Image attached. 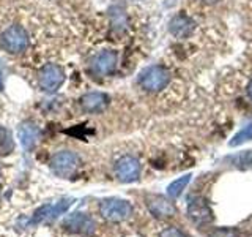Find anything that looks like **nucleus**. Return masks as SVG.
Listing matches in <instances>:
<instances>
[{
	"label": "nucleus",
	"instance_id": "obj_1",
	"mask_svg": "<svg viewBox=\"0 0 252 237\" xmlns=\"http://www.w3.org/2000/svg\"><path fill=\"white\" fill-rule=\"evenodd\" d=\"M99 212L102 218L112 223H120V221L128 220L132 215V205L126 199H118V198H109L102 199L99 204Z\"/></svg>",
	"mask_w": 252,
	"mask_h": 237
},
{
	"label": "nucleus",
	"instance_id": "obj_2",
	"mask_svg": "<svg viewBox=\"0 0 252 237\" xmlns=\"http://www.w3.org/2000/svg\"><path fill=\"white\" fill-rule=\"evenodd\" d=\"M74 199L71 198H65V199H60L59 202L55 204H44L41 207H38L33 215H32L29 225L33 226V225H39V223H49V221L57 220L60 215H63L71 205H73Z\"/></svg>",
	"mask_w": 252,
	"mask_h": 237
},
{
	"label": "nucleus",
	"instance_id": "obj_3",
	"mask_svg": "<svg viewBox=\"0 0 252 237\" xmlns=\"http://www.w3.org/2000/svg\"><path fill=\"white\" fill-rule=\"evenodd\" d=\"M139 82L148 92H159L169 85L170 75L167 70H164L159 65H152L145 68L139 76Z\"/></svg>",
	"mask_w": 252,
	"mask_h": 237
},
{
	"label": "nucleus",
	"instance_id": "obj_4",
	"mask_svg": "<svg viewBox=\"0 0 252 237\" xmlns=\"http://www.w3.org/2000/svg\"><path fill=\"white\" fill-rule=\"evenodd\" d=\"M79 166V157L71 150H60L51 160V169L57 177L68 179L76 172Z\"/></svg>",
	"mask_w": 252,
	"mask_h": 237
},
{
	"label": "nucleus",
	"instance_id": "obj_5",
	"mask_svg": "<svg viewBox=\"0 0 252 237\" xmlns=\"http://www.w3.org/2000/svg\"><path fill=\"white\" fill-rule=\"evenodd\" d=\"M29 46V34L21 26H11L2 34V47L10 54L26 51Z\"/></svg>",
	"mask_w": 252,
	"mask_h": 237
},
{
	"label": "nucleus",
	"instance_id": "obj_6",
	"mask_svg": "<svg viewBox=\"0 0 252 237\" xmlns=\"http://www.w3.org/2000/svg\"><path fill=\"white\" fill-rule=\"evenodd\" d=\"M63 228L73 234L90 237L94 234V231H96V221L87 215V213L74 212L63 220Z\"/></svg>",
	"mask_w": 252,
	"mask_h": 237
},
{
	"label": "nucleus",
	"instance_id": "obj_7",
	"mask_svg": "<svg viewBox=\"0 0 252 237\" xmlns=\"http://www.w3.org/2000/svg\"><path fill=\"white\" fill-rule=\"evenodd\" d=\"M65 82V71L55 63H47L39 71V85L47 93H54Z\"/></svg>",
	"mask_w": 252,
	"mask_h": 237
},
{
	"label": "nucleus",
	"instance_id": "obj_8",
	"mask_svg": "<svg viewBox=\"0 0 252 237\" xmlns=\"http://www.w3.org/2000/svg\"><path fill=\"white\" fill-rule=\"evenodd\" d=\"M115 174L123 184H131L136 182L140 176V163L136 157L123 155L120 160L115 163Z\"/></svg>",
	"mask_w": 252,
	"mask_h": 237
},
{
	"label": "nucleus",
	"instance_id": "obj_9",
	"mask_svg": "<svg viewBox=\"0 0 252 237\" xmlns=\"http://www.w3.org/2000/svg\"><path fill=\"white\" fill-rule=\"evenodd\" d=\"M188 215L195 225H207L213 220V210L207 201L199 196H194L188 202Z\"/></svg>",
	"mask_w": 252,
	"mask_h": 237
},
{
	"label": "nucleus",
	"instance_id": "obj_10",
	"mask_svg": "<svg viewBox=\"0 0 252 237\" xmlns=\"http://www.w3.org/2000/svg\"><path fill=\"white\" fill-rule=\"evenodd\" d=\"M118 55L115 51H101L96 57L92 60V70L99 76H107L110 73H114L117 68Z\"/></svg>",
	"mask_w": 252,
	"mask_h": 237
},
{
	"label": "nucleus",
	"instance_id": "obj_11",
	"mask_svg": "<svg viewBox=\"0 0 252 237\" xmlns=\"http://www.w3.org/2000/svg\"><path fill=\"white\" fill-rule=\"evenodd\" d=\"M147 207L153 217L156 218H169L175 215V205L169 199H165L164 196L150 195L147 196Z\"/></svg>",
	"mask_w": 252,
	"mask_h": 237
},
{
	"label": "nucleus",
	"instance_id": "obj_12",
	"mask_svg": "<svg viewBox=\"0 0 252 237\" xmlns=\"http://www.w3.org/2000/svg\"><path fill=\"white\" fill-rule=\"evenodd\" d=\"M18 138L26 152L33 150L39 141V128L33 122H24L18 128Z\"/></svg>",
	"mask_w": 252,
	"mask_h": 237
},
{
	"label": "nucleus",
	"instance_id": "obj_13",
	"mask_svg": "<svg viewBox=\"0 0 252 237\" xmlns=\"http://www.w3.org/2000/svg\"><path fill=\"white\" fill-rule=\"evenodd\" d=\"M195 22L186 14H177L173 16L169 22V32L177 38H188L194 32Z\"/></svg>",
	"mask_w": 252,
	"mask_h": 237
},
{
	"label": "nucleus",
	"instance_id": "obj_14",
	"mask_svg": "<svg viewBox=\"0 0 252 237\" xmlns=\"http://www.w3.org/2000/svg\"><path fill=\"white\" fill-rule=\"evenodd\" d=\"M109 105V97L102 92H90L81 98V106L87 113H101Z\"/></svg>",
	"mask_w": 252,
	"mask_h": 237
},
{
	"label": "nucleus",
	"instance_id": "obj_15",
	"mask_svg": "<svg viewBox=\"0 0 252 237\" xmlns=\"http://www.w3.org/2000/svg\"><path fill=\"white\" fill-rule=\"evenodd\" d=\"M109 16H110V22H112V27L118 32H122L126 29V24H128V19H126V13L122 6H112L109 10Z\"/></svg>",
	"mask_w": 252,
	"mask_h": 237
},
{
	"label": "nucleus",
	"instance_id": "obj_16",
	"mask_svg": "<svg viewBox=\"0 0 252 237\" xmlns=\"http://www.w3.org/2000/svg\"><path fill=\"white\" fill-rule=\"evenodd\" d=\"M189 180H191V174H186V176L180 177L177 180H173L172 184L167 187V196L172 198V199H175V198H178L181 193H183V190L188 187Z\"/></svg>",
	"mask_w": 252,
	"mask_h": 237
},
{
	"label": "nucleus",
	"instance_id": "obj_17",
	"mask_svg": "<svg viewBox=\"0 0 252 237\" xmlns=\"http://www.w3.org/2000/svg\"><path fill=\"white\" fill-rule=\"evenodd\" d=\"M14 149V142L11 138V133L3 126H0V157L10 155Z\"/></svg>",
	"mask_w": 252,
	"mask_h": 237
},
{
	"label": "nucleus",
	"instance_id": "obj_18",
	"mask_svg": "<svg viewBox=\"0 0 252 237\" xmlns=\"http://www.w3.org/2000/svg\"><path fill=\"white\" fill-rule=\"evenodd\" d=\"M251 139H252V123L243 126V128L232 138V141L228 142V146L236 147V146H241V144H244V142H248Z\"/></svg>",
	"mask_w": 252,
	"mask_h": 237
},
{
	"label": "nucleus",
	"instance_id": "obj_19",
	"mask_svg": "<svg viewBox=\"0 0 252 237\" xmlns=\"http://www.w3.org/2000/svg\"><path fill=\"white\" fill-rule=\"evenodd\" d=\"M227 160H232L233 164H236L238 168H249V166H252V150L241 152L236 157H228Z\"/></svg>",
	"mask_w": 252,
	"mask_h": 237
},
{
	"label": "nucleus",
	"instance_id": "obj_20",
	"mask_svg": "<svg viewBox=\"0 0 252 237\" xmlns=\"http://www.w3.org/2000/svg\"><path fill=\"white\" fill-rule=\"evenodd\" d=\"M210 237H240L238 233L235 231V229H230V228H219V229H215Z\"/></svg>",
	"mask_w": 252,
	"mask_h": 237
},
{
	"label": "nucleus",
	"instance_id": "obj_21",
	"mask_svg": "<svg viewBox=\"0 0 252 237\" xmlns=\"http://www.w3.org/2000/svg\"><path fill=\"white\" fill-rule=\"evenodd\" d=\"M159 237H185V234L177 228H167L159 234Z\"/></svg>",
	"mask_w": 252,
	"mask_h": 237
},
{
	"label": "nucleus",
	"instance_id": "obj_22",
	"mask_svg": "<svg viewBox=\"0 0 252 237\" xmlns=\"http://www.w3.org/2000/svg\"><path fill=\"white\" fill-rule=\"evenodd\" d=\"M248 93H249V97H251V100H252V79H251V82H249V85H248Z\"/></svg>",
	"mask_w": 252,
	"mask_h": 237
},
{
	"label": "nucleus",
	"instance_id": "obj_23",
	"mask_svg": "<svg viewBox=\"0 0 252 237\" xmlns=\"http://www.w3.org/2000/svg\"><path fill=\"white\" fill-rule=\"evenodd\" d=\"M0 90H3V79H2V75H0Z\"/></svg>",
	"mask_w": 252,
	"mask_h": 237
},
{
	"label": "nucleus",
	"instance_id": "obj_24",
	"mask_svg": "<svg viewBox=\"0 0 252 237\" xmlns=\"http://www.w3.org/2000/svg\"><path fill=\"white\" fill-rule=\"evenodd\" d=\"M205 2H211V3H215V2H218V0H205Z\"/></svg>",
	"mask_w": 252,
	"mask_h": 237
}]
</instances>
